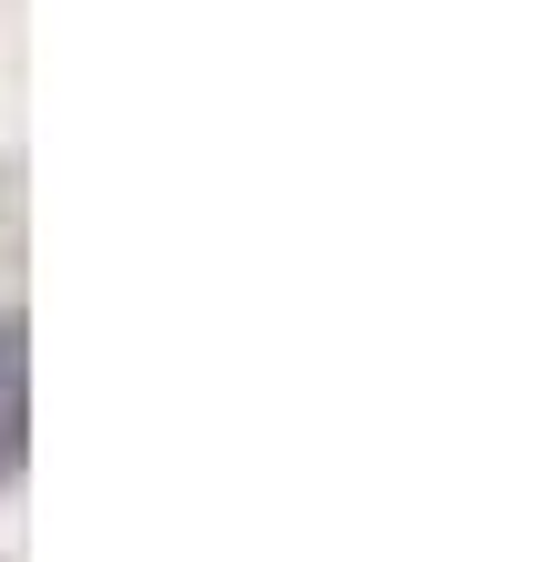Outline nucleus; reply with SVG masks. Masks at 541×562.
Wrapping results in <instances>:
<instances>
[{
	"mask_svg": "<svg viewBox=\"0 0 541 562\" xmlns=\"http://www.w3.org/2000/svg\"><path fill=\"white\" fill-rule=\"evenodd\" d=\"M31 450V389H21V317H0V481Z\"/></svg>",
	"mask_w": 541,
	"mask_h": 562,
	"instance_id": "f257e3e1",
	"label": "nucleus"
}]
</instances>
